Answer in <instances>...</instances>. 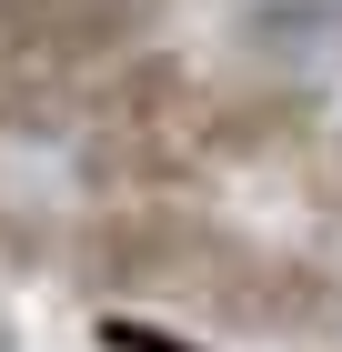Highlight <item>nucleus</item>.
<instances>
[{
    "label": "nucleus",
    "mask_w": 342,
    "mask_h": 352,
    "mask_svg": "<svg viewBox=\"0 0 342 352\" xmlns=\"http://www.w3.org/2000/svg\"><path fill=\"white\" fill-rule=\"evenodd\" d=\"M211 101L222 91L182 51H131L81 91V191L91 201H171L211 171Z\"/></svg>",
    "instance_id": "obj_1"
},
{
    "label": "nucleus",
    "mask_w": 342,
    "mask_h": 352,
    "mask_svg": "<svg viewBox=\"0 0 342 352\" xmlns=\"http://www.w3.org/2000/svg\"><path fill=\"white\" fill-rule=\"evenodd\" d=\"M242 252H252L242 221H222V212H202L191 191H171V201H91V221L61 242V272H71L81 292H101V302L202 312V302L232 282Z\"/></svg>",
    "instance_id": "obj_2"
},
{
    "label": "nucleus",
    "mask_w": 342,
    "mask_h": 352,
    "mask_svg": "<svg viewBox=\"0 0 342 352\" xmlns=\"http://www.w3.org/2000/svg\"><path fill=\"white\" fill-rule=\"evenodd\" d=\"M202 322L222 342H252V352H342V262L252 232L232 282L202 302Z\"/></svg>",
    "instance_id": "obj_3"
},
{
    "label": "nucleus",
    "mask_w": 342,
    "mask_h": 352,
    "mask_svg": "<svg viewBox=\"0 0 342 352\" xmlns=\"http://www.w3.org/2000/svg\"><path fill=\"white\" fill-rule=\"evenodd\" d=\"M0 41L71 81H101L111 60L151 51V0H0Z\"/></svg>",
    "instance_id": "obj_4"
},
{
    "label": "nucleus",
    "mask_w": 342,
    "mask_h": 352,
    "mask_svg": "<svg viewBox=\"0 0 342 352\" xmlns=\"http://www.w3.org/2000/svg\"><path fill=\"white\" fill-rule=\"evenodd\" d=\"M322 131V91L312 81H242L211 101V171H252V162H282Z\"/></svg>",
    "instance_id": "obj_5"
},
{
    "label": "nucleus",
    "mask_w": 342,
    "mask_h": 352,
    "mask_svg": "<svg viewBox=\"0 0 342 352\" xmlns=\"http://www.w3.org/2000/svg\"><path fill=\"white\" fill-rule=\"evenodd\" d=\"M232 41L262 60L272 81L342 71V0H262V10H242V30H232Z\"/></svg>",
    "instance_id": "obj_6"
},
{
    "label": "nucleus",
    "mask_w": 342,
    "mask_h": 352,
    "mask_svg": "<svg viewBox=\"0 0 342 352\" xmlns=\"http://www.w3.org/2000/svg\"><path fill=\"white\" fill-rule=\"evenodd\" d=\"M81 91L91 81L30 60L21 41H0V141H81Z\"/></svg>",
    "instance_id": "obj_7"
},
{
    "label": "nucleus",
    "mask_w": 342,
    "mask_h": 352,
    "mask_svg": "<svg viewBox=\"0 0 342 352\" xmlns=\"http://www.w3.org/2000/svg\"><path fill=\"white\" fill-rule=\"evenodd\" d=\"M332 171H342V141H332Z\"/></svg>",
    "instance_id": "obj_8"
}]
</instances>
